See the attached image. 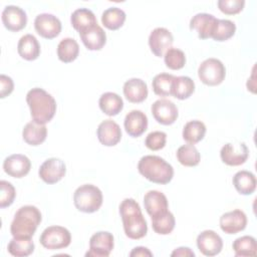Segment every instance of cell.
<instances>
[{
    "instance_id": "d6986e66",
    "label": "cell",
    "mask_w": 257,
    "mask_h": 257,
    "mask_svg": "<svg viewBox=\"0 0 257 257\" xmlns=\"http://www.w3.org/2000/svg\"><path fill=\"white\" fill-rule=\"evenodd\" d=\"M96 136L101 145L105 147H113L121 139V130L114 120L104 119L98 124Z\"/></svg>"
},
{
    "instance_id": "603a6c76",
    "label": "cell",
    "mask_w": 257,
    "mask_h": 257,
    "mask_svg": "<svg viewBox=\"0 0 257 257\" xmlns=\"http://www.w3.org/2000/svg\"><path fill=\"white\" fill-rule=\"evenodd\" d=\"M148 93V85L141 78H131L123 84V94L130 102H143L147 98Z\"/></svg>"
},
{
    "instance_id": "d6a6232c",
    "label": "cell",
    "mask_w": 257,
    "mask_h": 257,
    "mask_svg": "<svg viewBox=\"0 0 257 257\" xmlns=\"http://www.w3.org/2000/svg\"><path fill=\"white\" fill-rule=\"evenodd\" d=\"M34 243L31 238H16L13 237L8 243L7 250L12 256L25 257L29 256L34 251Z\"/></svg>"
},
{
    "instance_id": "8fae6325",
    "label": "cell",
    "mask_w": 257,
    "mask_h": 257,
    "mask_svg": "<svg viewBox=\"0 0 257 257\" xmlns=\"http://www.w3.org/2000/svg\"><path fill=\"white\" fill-rule=\"evenodd\" d=\"M152 113L155 119L164 125L173 124L179 115L176 104L166 98L158 99L152 104Z\"/></svg>"
},
{
    "instance_id": "ba28073f",
    "label": "cell",
    "mask_w": 257,
    "mask_h": 257,
    "mask_svg": "<svg viewBox=\"0 0 257 257\" xmlns=\"http://www.w3.org/2000/svg\"><path fill=\"white\" fill-rule=\"evenodd\" d=\"M114 246V239L111 233L99 231L94 233L89 239V250L85 256L107 257Z\"/></svg>"
},
{
    "instance_id": "7402d4cb",
    "label": "cell",
    "mask_w": 257,
    "mask_h": 257,
    "mask_svg": "<svg viewBox=\"0 0 257 257\" xmlns=\"http://www.w3.org/2000/svg\"><path fill=\"white\" fill-rule=\"evenodd\" d=\"M79 36L88 50H100L106 42V34L98 24L82 30L79 32Z\"/></svg>"
},
{
    "instance_id": "5bb4252c",
    "label": "cell",
    "mask_w": 257,
    "mask_h": 257,
    "mask_svg": "<svg viewBox=\"0 0 257 257\" xmlns=\"http://www.w3.org/2000/svg\"><path fill=\"white\" fill-rule=\"evenodd\" d=\"M197 247L205 256H215L222 251L223 240L213 230H205L197 237Z\"/></svg>"
},
{
    "instance_id": "ffe728a7",
    "label": "cell",
    "mask_w": 257,
    "mask_h": 257,
    "mask_svg": "<svg viewBox=\"0 0 257 257\" xmlns=\"http://www.w3.org/2000/svg\"><path fill=\"white\" fill-rule=\"evenodd\" d=\"M144 206L151 218L160 216L169 211V203L167 197L165 194L157 190H151L145 194Z\"/></svg>"
},
{
    "instance_id": "b9f144b4",
    "label": "cell",
    "mask_w": 257,
    "mask_h": 257,
    "mask_svg": "<svg viewBox=\"0 0 257 257\" xmlns=\"http://www.w3.org/2000/svg\"><path fill=\"white\" fill-rule=\"evenodd\" d=\"M220 11L227 15H234L241 12L245 6L244 0H219L217 2Z\"/></svg>"
},
{
    "instance_id": "ee69618b",
    "label": "cell",
    "mask_w": 257,
    "mask_h": 257,
    "mask_svg": "<svg viewBox=\"0 0 257 257\" xmlns=\"http://www.w3.org/2000/svg\"><path fill=\"white\" fill-rule=\"evenodd\" d=\"M172 257H177V256H185V257H188V256H191V257H194L195 256V253L194 251H192L189 247H179L177 249H175L172 254H171Z\"/></svg>"
},
{
    "instance_id": "d590c367",
    "label": "cell",
    "mask_w": 257,
    "mask_h": 257,
    "mask_svg": "<svg viewBox=\"0 0 257 257\" xmlns=\"http://www.w3.org/2000/svg\"><path fill=\"white\" fill-rule=\"evenodd\" d=\"M175 75L170 73H159L157 74L152 81V86L154 92L159 96H170L172 95L173 82Z\"/></svg>"
},
{
    "instance_id": "60d3db41",
    "label": "cell",
    "mask_w": 257,
    "mask_h": 257,
    "mask_svg": "<svg viewBox=\"0 0 257 257\" xmlns=\"http://www.w3.org/2000/svg\"><path fill=\"white\" fill-rule=\"evenodd\" d=\"M167 143V134L161 131H155L150 133L146 140L145 145L151 151H159L162 150Z\"/></svg>"
},
{
    "instance_id": "9c48e42d",
    "label": "cell",
    "mask_w": 257,
    "mask_h": 257,
    "mask_svg": "<svg viewBox=\"0 0 257 257\" xmlns=\"http://www.w3.org/2000/svg\"><path fill=\"white\" fill-rule=\"evenodd\" d=\"M66 173V166L64 162L57 158H50L45 160L38 171L40 179L48 184L52 185L59 182Z\"/></svg>"
},
{
    "instance_id": "8992f818",
    "label": "cell",
    "mask_w": 257,
    "mask_h": 257,
    "mask_svg": "<svg viewBox=\"0 0 257 257\" xmlns=\"http://www.w3.org/2000/svg\"><path fill=\"white\" fill-rule=\"evenodd\" d=\"M198 76L207 85H219L225 79L226 68L221 60L213 57L207 58L199 65Z\"/></svg>"
},
{
    "instance_id": "9a60e30c",
    "label": "cell",
    "mask_w": 257,
    "mask_h": 257,
    "mask_svg": "<svg viewBox=\"0 0 257 257\" xmlns=\"http://www.w3.org/2000/svg\"><path fill=\"white\" fill-rule=\"evenodd\" d=\"M220 228L226 234H237L247 226V216L239 209L224 213L220 217Z\"/></svg>"
},
{
    "instance_id": "74e56055",
    "label": "cell",
    "mask_w": 257,
    "mask_h": 257,
    "mask_svg": "<svg viewBox=\"0 0 257 257\" xmlns=\"http://www.w3.org/2000/svg\"><path fill=\"white\" fill-rule=\"evenodd\" d=\"M236 31V25L233 21L228 19H218L215 31L211 38L215 41H226L231 38Z\"/></svg>"
},
{
    "instance_id": "6da1fadb",
    "label": "cell",
    "mask_w": 257,
    "mask_h": 257,
    "mask_svg": "<svg viewBox=\"0 0 257 257\" xmlns=\"http://www.w3.org/2000/svg\"><path fill=\"white\" fill-rule=\"evenodd\" d=\"M119 214L126 237L138 240L147 235L148 224L136 200L132 198L124 199L119 205Z\"/></svg>"
},
{
    "instance_id": "1f68e13d",
    "label": "cell",
    "mask_w": 257,
    "mask_h": 257,
    "mask_svg": "<svg viewBox=\"0 0 257 257\" xmlns=\"http://www.w3.org/2000/svg\"><path fill=\"white\" fill-rule=\"evenodd\" d=\"M195 91V82L189 76H175L172 95L178 99L189 98Z\"/></svg>"
},
{
    "instance_id": "7bdbcfd3",
    "label": "cell",
    "mask_w": 257,
    "mask_h": 257,
    "mask_svg": "<svg viewBox=\"0 0 257 257\" xmlns=\"http://www.w3.org/2000/svg\"><path fill=\"white\" fill-rule=\"evenodd\" d=\"M14 89V82L10 76L5 74L0 75V97L8 96Z\"/></svg>"
},
{
    "instance_id": "4316f807",
    "label": "cell",
    "mask_w": 257,
    "mask_h": 257,
    "mask_svg": "<svg viewBox=\"0 0 257 257\" xmlns=\"http://www.w3.org/2000/svg\"><path fill=\"white\" fill-rule=\"evenodd\" d=\"M98 105L103 113L109 116H113L122 110L123 100L118 94L107 91L100 95Z\"/></svg>"
},
{
    "instance_id": "f546056e",
    "label": "cell",
    "mask_w": 257,
    "mask_h": 257,
    "mask_svg": "<svg viewBox=\"0 0 257 257\" xmlns=\"http://www.w3.org/2000/svg\"><path fill=\"white\" fill-rule=\"evenodd\" d=\"M125 18L126 15L122 9L118 7H109L102 12L101 23L109 30H117L123 25Z\"/></svg>"
},
{
    "instance_id": "ac0fdd59",
    "label": "cell",
    "mask_w": 257,
    "mask_h": 257,
    "mask_svg": "<svg viewBox=\"0 0 257 257\" xmlns=\"http://www.w3.org/2000/svg\"><path fill=\"white\" fill-rule=\"evenodd\" d=\"M2 22L10 31L17 32L23 29L27 24V15L25 11L15 5H8L2 11Z\"/></svg>"
},
{
    "instance_id": "cb8c5ba5",
    "label": "cell",
    "mask_w": 257,
    "mask_h": 257,
    "mask_svg": "<svg viewBox=\"0 0 257 257\" xmlns=\"http://www.w3.org/2000/svg\"><path fill=\"white\" fill-rule=\"evenodd\" d=\"M18 54L25 60H35L40 54V44L32 34L23 35L17 44Z\"/></svg>"
},
{
    "instance_id": "484cf974",
    "label": "cell",
    "mask_w": 257,
    "mask_h": 257,
    "mask_svg": "<svg viewBox=\"0 0 257 257\" xmlns=\"http://www.w3.org/2000/svg\"><path fill=\"white\" fill-rule=\"evenodd\" d=\"M233 185L241 195H251L256 190V177L249 171H239L233 177Z\"/></svg>"
},
{
    "instance_id": "4fadbf2b",
    "label": "cell",
    "mask_w": 257,
    "mask_h": 257,
    "mask_svg": "<svg viewBox=\"0 0 257 257\" xmlns=\"http://www.w3.org/2000/svg\"><path fill=\"white\" fill-rule=\"evenodd\" d=\"M220 157L224 164L236 167L243 165L247 161L249 157V150L245 143H239L237 145L228 143L222 147Z\"/></svg>"
},
{
    "instance_id": "e0dca14e",
    "label": "cell",
    "mask_w": 257,
    "mask_h": 257,
    "mask_svg": "<svg viewBox=\"0 0 257 257\" xmlns=\"http://www.w3.org/2000/svg\"><path fill=\"white\" fill-rule=\"evenodd\" d=\"M218 19L209 13H198L194 15L190 20V29L198 32V37L201 39L211 38Z\"/></svg>"
},
{
    "instance_id": "30bf717a",
    "label": "cell",
    "mask_w": 257,
    "mask_h": 257,
    "mask_svg": "<svg viewBox=\"0 0 257 257\" xmlns=\"http://www.w3.org/2000/svg\"><path fill=\"white\" fill-rule=\"evenodd\" d=\"M34 28L43 38L52 39L61 32V22L53 14L41 13L34 19Z\"/></svg>"
},
{
    "instance_id": "83f0119b",
    "label": "cell",
    "mask_w": 257,
    "mask_h": 257,
    "mask_svg": "<svg viewBox=\"0 0 257 257\" xmlns=\"http://www.w3.org/2000/svg\"><path fill=\"white\" fill-rule=\"evenodd\" d=\"M70 22L73 28L78 32L97 24L94 13L87 8H78L74 10L70 16Z\"/></svg>"
},
{
    "instance_id": "ab89813d",
    "label": "cell",
    "mask_w": 257,
    "mask_h": 257,
    "mask_svg": "<svg viewBox=\"0 0 257 257\" xmlns=\"http://www.w3.org/2000/svg\"><path fill=\"white\" fill-rule=\"evenodd\" d=\"M16 191L13 185L7 181H0V208L9 207L15 199Z\"/></svg>"
},
{
    "instance_id": "836d02e7",
    "label": "cell",
    "mask_w": 257,
    "mask_h": 257,
    "mask_svg": "<svg viewBox=\"0 0 257 257\" xmlns=\"http://www.w3.org/2000/svg\"><path fill=\"white\" fill-rule=\"evenodd\" d=\"M232 247L235 252V256H241V257L255 256L257 253L256 239L248 235L237 238L233 242Z\"/></svg>"
},
{
    "instance_id": "7c38bea8",
    "label": "cell",
    "mask_w": 257,
    "mask_h": 257,
    "mask_svg": "<svg viewBox=\"0 0 257 257\" xmlns=\"http://www.w3.org/2000/svg\"><path fill=\"white\" fill-rule=\"evenodd\" d=\"M174 42L173 34L165 27L155 28L149 36V46L151 51L158 57L165 55Z\"/></svg>"
},
{
    "instance_id": "2e32d148",
    "label": "cell",
    "mask_w": 257,
    "mask_h": 257,
    "mask_svg": "<svg viewBox=\"0 0 257 257\" xmlns=\"http://www.w3.org/2000/svg\"><path fill=\"white\" fill-rule=\"evenodd\" d=\"M31 169V162L25 156L21 154H13L7 157L3 162L4 172L13 178L25 177Z\"/></svg>"
},
{
    "instance_id": "f6af8a7d",
    "label": "cell",
    "mask_w": 257,
    "mask_h": 257,
    "mask_svg": "<svg viewBox=\"0 0 257 257\" xmlns=\"http://www.w3.org/2000/svg\"><path fill=\"white\" fill-rule=\"evenodd\" d=\"M130 256L131 257H134V256H153V253L146 247H143V246H139V247H135L132 252L130 253Z\"/></svg>"
},
{
    "instance_id": "d4e9b609",
    "label": "cell",
    "mask_w": 257,
    "mask_h": 257,
    "mask_svg": "<svg viewBox=\"0 0 257 257\" xmlns=\"http://www.w3.org/2000/svg\"><path fill=\"white\" fill-rule=\"evenodd\" d=\"M22 137L25 143L30 146L41 145L47 137V127L45 124L31 120L25 124L22 131Z\"/></svg>"
},
{
    "instance_id": "4dcf8cb0",
    "label": "cell",
    "mask_w": 257,
    "mask_h": 257,
    "mask_svg": "<svg viewBox=\"0 0 257 257\" xmlns=\"http://www.w3.org/2000/svg\"><path fill=\"white\" fill-rule=\"evenodd\" d=\"M205 134L206 125L203 121L198 119L188 121L183 128V139L191 145H195L202 141Z\"/></svg>"
},
{
    "instance_id": "44dd1931",
    "label": "cell",
    "mask_w": 257,
    "mask_h": 257,
    "mask_svg": "<svg viewBox=\"0 0 257 257\" xmlns=\"http://www.w3.org/2000/svg\"><path fill=\"white\" fill-rule=\"evenodd\" d=\"M123 125L128 136L138 138L148 128V117L145 112L139 109L131 110L124 117Z\"/></svg>"
},
{
    "instance_id": "8d00e7d4",
    "label": "cell",
    "mask_w": 257,
    "mask_h": 257,
    "mask_svg": "<svg viewBox=\"0 0 257 257\" xmlns=\"http://www.w3.org/2000/svg\"><path fill=\"white\" fill-rule=\"evenodd\" d=\"M176 225V220L170 211L152 218V227L153 230L160 235H168L172 233Z\"/></svg>"
},
{
    "instance_id": "7a4b0ae2",
    "label": "cell",
    "mask_w": 257,
    "mask_h": 257,
    "mask_svg": "<svg viewBox=\"0 0 257 257\" xmlns=\"http://www.w3.org/2000/svg\"><path fill=\"white\" fill-rule=\"evenodd\" d=\"M26 102L34 121L45 124L53 118L56 111V101L43 88L34 87L30 89L26 94Z\"/></svg>"
},
{
    "instance_id": "e575fe53",
    "label": "cell",
    "mask_w": 257,
    "mask_h": 257,
    "mask_svg": "<svg viewBox=\"0 0 257 257\" xmlns=\"http://www.w3.org/2000/svg\"><path fill=\"white\" fill-rule=\"evenodd\" d=\"M177 160L185 167H195L199 165L201 156L194 145L188 144L181 146L177 151Z\"/></svg>"
},
{
    "instance_id": "3957f363",
    "label": "cell",
    "mask_w": 257,
    "mask_h": 257,
    "mask_svg": "<svg viewBox=\"0 0 257 257\" xmlns=\"http://www.w3.org/2000/svg\"><path fill=\"white\" fill-rule=\"evenodd\" d=\"M42 216L39 209L32 205L20 207L14 215L10 225V232L16 238H32Z\"/></svg>"
},
{
    "instance_id": "52a82bcc",
    "label": "cell",
    "mask_w": 257,
    "mask_h": 257,
    "mask_svg": "<svg viewBox=\"0 0 257 257\" xmlns=\"http://www.w3.org/2000/svg\"><path fill=\"white\" fill-rule=\"evenodd\" d=\"M39 241L40 244L48 250H58L69 246L71 234L62 226H49L43 230Z\"/></svg>"
},
{
    "instance_id": "277c9868",
    "label": "cell",
    "mask_w": 257,
    "mask_h": 257,
    "mask_svg": "<svg viewBox=\"0 0 257 257\" xmlns=\"http://www.w3.org/2000/svg\"><path fill=\"white\" fill-rule=\"evenodd\" d=\"M138 170L147 180L160 185L170 183L174 177L172 165L163 158L154 155L142 157L138 164Z\"/></svg>"
},
{
    "instance_id": "f1b7e54d",
    "label": "cell",
    "mask_w": 257,
    "mask_h": 257,
    "mask_svg": "<svg viewBox=\"0 0 257 257\" xmlns=\"http://www.w3.org/2000/svg\"><path fill=\"white\" fill-rule=\"evenodd\" d=\"M79 53V45L75 39L63 38L57 45V56L60 61L69 63L75 60Z\"/></svg>"
},
{
    "instance_id": "5b68a950",
    "label": "cell",
    "mask_w": 257,
    "mask_h": 257,
    "mask_svg": "<svg viewBox=\"0 0 257 257\" xmlns=\"http://www.w3.org/2000/svg\"><path fill=\"white\" fill-rule=\"evenodd\" d=\"M101 191L94 185L84 184L78 187L73 194L75 208L83 213L96 212L102 205Z\"/></svg>"
},
{
    "instance_id": "f35d334b",
    "label": "cell",
    "mask_w": 257,
    "mask_h": 257,
    "mask_svg": "<svg viewBox=\"0 0 257 257\" xmlns=\"http://www.w3.org/2000/svg\"><path fill=\"white\" fill-rule=\"evenodd\" d=\"M164 61L168 68L173 70L181 69L186 64V55L179 48L171 47L164 55Z\"/></svg>"
}]
</instances>
